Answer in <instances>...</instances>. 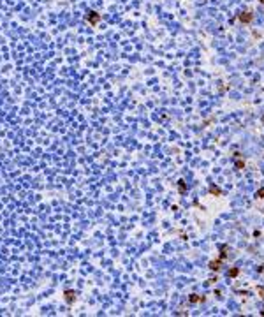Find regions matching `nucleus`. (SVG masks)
I'll use <instances>...</instances> for the list:
<instances>
[{
  "instance_id": "nucleus-1",
  "label": "nucleus",
  "mask_w": 264,
  "mask_h": 317,
  "mask_svg": "<svg viewBox=\"0 0 264 317\" xmlns=\"http://www.w3.org/2000/svg\"><path fill=\"white\" fill-rule=\"evenodd\" d=\"M86 19H88V21L92 23V25H97V23H99V19H100V16H99L97 13H94V11H92V13H88Z\"/></svg>"
},
{
  "instance_id": "nucleus-2",
  "label": "nucleus",
  "mask_w": 264,
  "mask_h": 317,
  "mask_svg": "<svg viewBox=\"0 0 264 317\" xmlns=\"http://www.w3.org/2000/svg\"><path fill=\"white\" fill-rule=\"evenodd\" d=\"M239 19H241L243 23H248L250 19H252V14L250 13H243V14H239Z\"/></svg>"
},
{
  "instance_id": "nucleus-3",
  "label": "nucleus",
  "mask_w": 264,
  "mask_h": 317,
  "mask_svg": "<svg viewBox=\"0 0 264 317\" xmlns=\"http://www.w3.org/2000/svg\"><path fill=\"white\" fill-rule=\"evenodd\" d=\"M65 300H67L69 303H72V300H74V292H72V291H67V292H65Z\"/></svg>"
},
{
  "instance_id": "nucleus-4",
  "label": "nucleus",
  "mask_w": 264,
  "mask_h": 317,
  "mask_svg": "<svg viewBox=\"0 0 264 317\" xmlns=\"http://www.w3.org/2000/svg\"><path fill=\"white\" fill-rule=\"evenodd\" d=\"M178 183H180V190H181V192H185V190H187V187H185V181H183V180H180Z\"/></svg>"
},
{
  "instance_id": "nucleus-5",
  "label": "nucleus",
  "mask_w": 264,
  "mask_h": 317,
  "mask_svg": "<svg viewBox=\"0 0 264 317\" xmlns=\"http://www.w3.org/2000/svg\"><path fill=\"white\" fill-rule=\"evenodd\" d=\"M210 192H211V194H217V196H218V194H220V189H217V187H210Z\"/></svg>"
},
{
  "instance_id": "nucleus-6",
  "label": "nucleus",
  "mask_w": 264,
  "mask_h": 317,
  "mask_svg": "<svg viewBox=\"0 0 264 317\" xmlns=\"http://www.w3.org/2000/svg\"><path fill=\"white\" fill-rule=\"evenodd\" d=\"M236 275H238V270H231L229 271V277H236Z\"/></svg>"
},
{
  "instance_id": "nucleus-7",
  "label": "nucleus",
  "mask_w": 264,
  "mask_h": 317,
  "mask_svg": "<svg viewBox=\"0 0 264 317\" xmlns=\"http://www.w3.org/2000/svg\"><path fill=\"white\" fill-rule=\"evenodd\" d=\"M257 197H264V189H261V190L257 192Z\"/></svg>"
},
{
  "instance_id": "nucleus-8",
  "label": "nucleus",
  "mask_w": 264,
  "mask_h": 317,
  "mask_svg": "<svg viewBox=\"0 0 264 317\" xmlns=\"http://www.w3.org/2000/svg\"><path fill=\"white\" fill-rule=\"evenodd\" d=\"M190 301L196 303V301H199V298H197V296H190Z\"/></svg>"
}]
</instances>
